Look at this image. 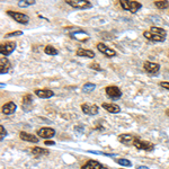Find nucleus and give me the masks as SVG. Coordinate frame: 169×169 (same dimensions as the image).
I'll return each instance as SVG.
<instances>
[{
    "mask_svg": "<svg viewBox=\"0 0 169 169\" xmlns=\"http://www.w3.org/2000/svg\"><path fill=\"white\" fill-rule=\"evenodd\" d=\"M6 135H7V131L5 130L4 125H0V140L2 141Z\"/></svg>",
    "mask_w": 169,
    "mask_h": 169,
    "instance_id": "nucleus-29",
    "label": "nucleus"
},
{
    "mask_svg": "<svg viewBox=\"0 0 169 169\" xmlns=\"http://www.w3.org/2000/svg\"><path fill=\"white\" fill-rule=\"evenodd\" d=\"M138 138H135L133 135H131V134H121V135H118V141L123 143V144H125V146H133L134 144V141L137 140Z\"/></svg>",
    "mask_w": 169,
    "mask_h": 169,
    "instance_id": "nucleus-12",
    "label": "nucleus"
},
{
    "mask_svg": "<svg viewBox=\"0 0 169 169\" xmlns=\"http://www.w3.org/2000/svg\"><path fill=\"white\" fill-rule=\"evenodd\" d=\"M160 86H161L162 88L167 89V90H169V83L168 81H161V83H160Z\"/></svg>",
    "mask_w": 169,
    "mask_h": 169,
    "instance_id": "nucleus-32",
    "label": "nucleus"
},
{
    "mask_svg": "<svg viewBox=\"0 0 169 169\" xmlns=\"http://www.w3.org/2000/svg\"><path fill=\"white\" fill-rule=\"evenodd\" d=\"M105 93L106 95L112 99H118L122 97V91L121 89L116 86H108L105 88Z\"/></svg>",
    "mask_w": 169,
    "mask_h": 169,
    "instance_id": "nucleus-5",
    "label": "nucleus"
},
{
    "mask_svg": "<svg viewBox=\"0 0 169 169\" xmlns=\"http://www.w3.org/2000/svg\"><path fill=\"white\" fill-rule=\"evenodd\" d=\"M102 107L104 110H106L107 112L110 113H113V114H116V113H120L121 112V108L118 105L116 104H110V103H103Z\"/></svg>",
    "mask_w": 169,
    "mask_h": 169,
    "instance_id": "nucleus-15",
    "label": "nucleus"
},
{
    "mask_svg": "<svg viewBox=\"0 0 169 169\" xmlns=\"http://www.w3.org/2000/svg\"><path fill=\"white\" fill-rule=\"evenodd\" d=\"M19 35H23V32L20 31H17V32H12V33H8L6 37H12V36H19Z\"/></svg>",
    "mask_w": 169,
    "mask_h": 169,
    "instance_id": "nucleus-30",
    "label": "nucleus"
},
{
    "mask_svg": "<svg viewBox=\"0 0 169 169\" xmlns=\"http://www.w3.org/2000/svg\"><path fill=\"white\" fill-rule=\"evenodd\" d=\"M55 131L52 127H42L37 131V135L43 139H51L54 137Z\"/></svg>",
    "mask_w": 169,
    "mask_h": 169,
    "instance_id": "nucleus-11",
    "label": "nucleus"
},
{
    "mask_svg": "<svg viewBox=\"0 0 169 169\" xmlns=\"http://www.w3.org/2000/svg\"><path fill=\"white\" fill-rule=\"evenodd\" d=\"M121 169H123V168H121Z\"/></svg>",
    "mask_w": 169,
    "mask_h": 169,
    "instance_id": "nucleus-36",
    "label": "nucleus"
},
{
    "mask_svg": "<svg viewBox=\"0 0 169 169\" xmlns=\"http://www.w3.org/2000/svg\"><path fill=\"white\" fill-rule=\"evenodd\" d=\"M33 5H35L34 0H20V1H18V6L23 8L29 7V6H33Z\"/></svg>",
    "mask_w": 169,
    "mask_h": 169,
    "instance_id": "nucleus-26",
    "label": "nucleus"
},
{
    "mask_svg": "<svg viewBox=\"0 0 169 169\" xmlns=\"http://www.w3.org/2000/svg\"><path fill=\"white\" fill-rule=\"evenodd\" d=\"M137 169H149L148 167H146V166H139Z\"/></svg>",
    "mask_w": 169,
    "mask_h": 169,
    "instance_id": "nucleus-34",
    "label": "nucleus"
},
{
    "mask_svg": "<svg viewBox=\"0 0 169 169\" xmlns=\"http://www.w3.org/2000/svg\"><path fill=\"white\" fill-rule=\"evenodd\" d=\"M19 137L22 140H24V141L32 142V143H37V142H39V138H37V137H35L34 134L27 133V132H20Z\"/></svg>",
    "mask_w": 169,
    "mask_h": 169,
    "instance_id": "nucleus-17",
    "label": "nucleus"
},
{
    "mask_svg": "<svg viewBox=\"0 0 169 169\" xmlns=\"http://www.w3.org/2000/svg\"><path fill=\"white\" fill-rule=\"evenodd\" d=\"M96 88V86H95V83H87L86 85H83V90L85 91V93H90V91H93Z\"/></svg>",
    "mask_w": 169,
    "mask_h": 169,
    "instance_id": "nucleus-27",
    "label": "nucleus"
},
{
    "mask_svg": "<svg viewBox=\"0 0 169 169\" xmlns=\"http://www.w3.org/2000/svg\"><path fill=\"white\" fill-rule=\"evenodd\" d=\"M137 149H140V150H146V151H151V150H154V146L151 143V142H148V141H142L140 139H137L135 141H134V144H133Z\"/></svg>",
    "mask_w": 169,
    "mask_h": 169,
    "instance_id": "nucleus-8",
    "label": "nucleus"
},
{
    "mask_svg": "<svg viewBox=\"0 0 169 169\" xmlns=\"http://www.w3.org/2000/svg\"><path fill=\"white\" fill-rule=\"evenodd\" d=\"M166 114H167V115H168V116H169V110H166Z\"/></svg>",
    "mask_w": 169,
    "mask_h": 169,
    "instance_id": "nucleus-35",
    "label": "nucleus"
},
{
    "mask_svg": "<svg viewBox=\"0 0 169 169\" xmlns=\"http://www.w3.org/2000/svg\"><path fill=\"white\" fill-rule=\"evenodd\" d=\"M97 50H98L100 53H103V54L105 55V56H107V58H113V56H115V55H116V52H115L113 49L108 47L107 45H105L104 43H98V44H97Z\"/></svg>",
    "mask_w": 169,
    "mask_h": 169,
    "instance_id": "nucleus-9",
    "label": "nucleus"
},
{
    "mask_svg": "<svg viewBox=\"0 0 169 169\" xmlns=\"http://www.w3.org/2000/svg\"><path fill=\"white\" fill-rule=\"evenodd\" d=\"M81 110L86 115H90V116H94V115L98 114V106L95 105V104H83L81 105Z\"/></svg>",
    "mask_w": 169,
    "mask_h": 169,
    "instance_id": "nucleus-7",
    "label": "nucleus"
},
{
    "mask_svg": "<svg viewBox=\"0 0 169 169\" xmlns=\"http://www.w3.org/2000/svg\"><path fill=\"white\" fill-rule=\"evenodd\" d=\"M116 162H117L118 165L124 166V167H131V166H132V162H131L130 160H127V159H124V158L117 159V160H116Z\"/></svg>",
    "mask_w": 169,
    "mask_h": 169,
    "instance_id": "nucleus-28",
    "label": "nucleus"
},
{
    "mask_svg": "<svg viewBox=\"0 0 169 169\" xmlns=\"http://www.w3.org/2000/svg\"><path fill=\"white\" fill-rule=\"evenodd\" d=\"M154 6L158 7L159 9L164 10V9H167L169 7V1H167V0H158V1H154Z\"/></svg>",
    "mask_w": 169,
    "mask_h": 169,
    "instance_id": "nucleus-23",
    "label": "nucleus"
},
{
    "mask_svg": "<svg viewBox=\"0 0 169 169\" xmlns=\"http://www.w3.org/2000/svg\"><path fill=\"white\" fill-rule=\"evenodd\" d=\"M66 2L76 9H88L93 6L90 1H87V0H66Z\"/></svg>",
    "mask_w": 169,
    "mask_h": 169,
    "instance_id": "nucleus-3",
    "label": "nucleus"
},
{
    "mask_svg": "<svg viewBox=\"0 0 169 169\" xmlns=\"http://www.w3.org/2000/svg\"><path fill=\"white\" fill-rule=\"evenodd\" d=\"M33 96H32L31 94H27V95H25L23 97V107H24V110H28V106L29 105H32V103H33Z\"/></svg>",
    "mask_w": 169,
    "mask_h": 169,
    "instance_id": "nucleus-22",
    "label": "nucleus"
},
{
    "mask_svg": "<svg viewBox=\"0 0 169 169\" xmlns=\"http://www.w3.org/2000/svg\"><path fill=\"white\" fill-rule=\"evenodd\" d=\"M16 49V43L12 42V41H9V42H6L5 44H1L0 46V53L2 56H6V55H9L12 52H14V50Z\"/></svg>",
    "mask_w": 169,
    "mask_h": 169,
    "instance_id": "nucleus-6",
    "label": "nucleus"
},
{
    "mask_svg": "<svg viewBox=\"0 0 169 169\" xmlns=\"http://www.w3.org/2000/svg\"><path fill=\"white\" fill-rule=\"evenodd\" d=\"M143 36L146 37L147 39H149L151 42H164L166 39V37H161V36H158L156 34H152L150 31H147L143 33Z\"/></svg>",
    "mask_w": 169,
    "mask_h": 169,
    "instance_id": "nucleus-18",
    "label": "nucleus"
},
{
    "mask_svg": "<svg viewBox=\"0 0 169 169\" xmlns=\"http://www.w3.org/2000/svg\"><path fill=\"white\" fill-rule=\"evenodd\" d=\"M69 35H70L71 39L80 41V42L88 41V39H89L88 33H86V32L83 31V29H80V28H77V29H73V31L69 32Z\"/></svg>",
    "mask_w": 169,
    "mask_h": 169,
    "instance_id": "nucleus-4",
    "label": "nucleus"
},
{
    "mask_svg": "<svg viewBox=\"0 0 169 169\" xmlns=\"http://www.w3.org/2000/svg\"><path fill=\"white\" fill-rule=\"evenodd\" d=\"M45 146H54L53 141H45Z\"/></svg>",
    "mask_w": 169,
    "mask_h": 169,
    "instance_id": "nucleus-33",
    "label": "nucleus"
},
{
    "mask_svg": "<svg viewBox=\"0 0 169 169\" xmlns=\"http://www.w3.org/2000/svg\"><path fill=\"white\" fill-rule=\"evenodd\" d=\"M44 52H45L47 55H52V56H54V55H56L58 53H59V51H58L54 46H52V45H47V46H45Z\"/></svg>",
    "mask_w": 169,
    "mask_h": 169,
    "instance_id": "nucleus-24",
    "label": "nucleus"
},
{
    "mask_svg": "<svg viewBox=\"0 0 169 169\" xmlns=\"http://www.w3.org/2000/svg\"><path fill=\"white\" fill-rule=\"evenodd\" d=\"M143 68H144V70L147 72H149V73H158L159 70H160V64H158V63H154V62H150V61H147L144 62L143 64Z\"/></svg>",
    "mask_w": 169,
    "mask_h": 169,
    "instance_id": "nucleus-10",
    "label": "nucleus"
},
{
    "mask_svg": "<svg viewBox=\"0 0 169 169\" xmlns=\"http://www.w3.org/2000/svg\"><path fill=\"white\" fill-rule=\"evenodd\" d=\"M35 95L39 98H50L54 96V93L50 89H36Z\"/></svg>",
    "mask_w": 169,
    "mask_h": 169,
    "instance_id": "nucleus-16",
    "label": "nucleus"
},
{
    "mask_svg": "<svg viewBox=\"0 0 169 169\" xmlns=\"http://www.w3.org/2000/svg\"><path fill=\"white\" fill-rule=\"evenodd\" d=\"M32 154H35V156H39V154H47L49 151L46 149H43V148H39V147H35L32 149Z\"/></svg>",
    "mask_w": 169,
    "mask_h": 169,
    "instance_id": "nucleus-25",
    "label": "nucleus"
},
{
    "mask_svg": "<svg viewBox=\"0 0 169 169\" xmlns=\"http://www.w3.org/2000/svg\"><path fill=\"white\" fill-rule=\"evenodd\" d=\"M16 108H17V106H16V104L14 102H8L6 103L4 106H2V113H4L5 115H12L15 113Z\"/></svg>",
    "mask_w": 169,
    "mask_h": 169,
    "instance_id": "nucleus-14",
    "label": "nucleus"
},
{
    "mask_svg": "<svg viewBox=\"0 0 169 169\" xmlns=\"http://www.w3.org/2000/svg\"><path fill=\"white\" fill-rule=\"evenodd\" d=\"M76 54L78 56H83V58H89V59H93L95 58V53L91 50H85V49H78Z\"/></svg>",
    "mask_w": 169,
    "mask_h": 169,
    "instance_id": "nucleus-20",
    "label": "nucleus"
},
{
    "mask_svg": "<svg viewBox=\"0 0 169 169\" xmlns=\"http://www.w3.org/2000/svg\"><path fill=\"white\" fill-rule=\"evenodd\" d=\"M7 15L10 16L15 22H17V23H19V24H23V25H26V24H28V22H29V17H28L26 14H23V12L8 10Z\"/></svg>",
    "mask_w": 169,
    "mask_h": 169,
    "instance_id": "nucleus-2",
    "label": "nucleus"
},
{
    "mask_svg": "<svg viewBox=\"0 0 169 169\" xmlns=\"http://www.w3.org/2000/svg\"><path fill=\"white\" fill-rule=\"evenodd\" d=\"M90 68H91V69H94V70L102 71V67L99 66L98 63H91V64H90Z\"/></svg>",
    "mask_w": 169,
    "mask_h": 169,
    "instance_id": "nucleus-31",
    "label": "nucleus"
},
{
    "mask_svg": "<svg viewBox=\"0 0 169 169\" xmlns=\"http://www.w3.org/2000/svg\"><path fill=\"white\" fill-rule=\"evenodd\" d=\"M120 5L121 7L124 9V10H127V12H132V14H135V12L140 10L142 8V5L138 1H127V0H121L120 1Z\"/></svg>",
    "mask_w": 169,
    "mask_h": 169,
    "instance_id": "nucleus-1",
    "label": "nucleus"
},
{
    "mask_svg": "<svg viewBox=\"0 0 169 169\" xmlns=\"http://www.w3.org/2000/svg\"><path fill=\"white\" fill-rule=\"evenodd\" d=\"M150 32L152 33V34H156L158 36H161V37H166L167 35V32L161 27H158V26H151L150 27Z\"/></svg>",
    "mask_w": 169,
    "mask_h": 169,
    "instance_id": "nucleus-21",
    "label": "nucleus"
},
{
    "mask_svg": "<svg viewBox=\"0 0 169 169\" xmlns=\"http://www.w3.org/2000/svg\"><path fill=\"white\" fill-rule=\"evenodd\" d=\"M81 169H107L106 167H104L102 164H99L98 161L95 160H89L86 165H83Z\"/></svg>",
    "mask_w": 169,
    "mask_h": 169,
    "instance_id": "nucleus-19",
    "label": "nucleus"
},
{
    "mask_svg": "<svg viewBox=\"0 0 169 169\" xmlns=\"http://www.w3.org/2000/svg\"><path fill=\"white\" fill-rule=\"evenodd\" d=\"M12 67V64H10V61L6 58V56H1V59H0V73L1 75H5V73H7L9 69Z\"/></svg>",
    "mask_w": 169,
    "mask_h": 169,
    "instance_id": "nucleus-13",
    "label": "nucleus"
}]
</instances>
